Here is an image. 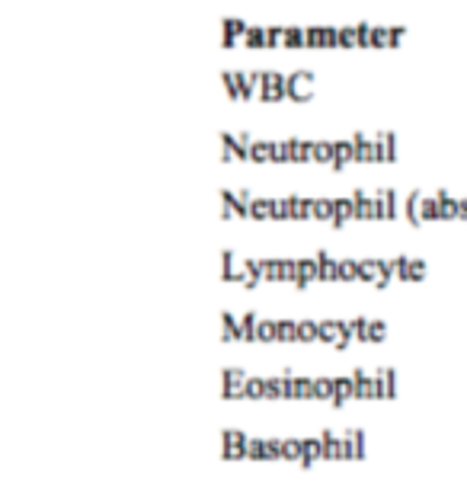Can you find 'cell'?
I'll use <instances>...</instances> for the list:
<instances>
[{
	"mask_svg": "<svg viewBox=\"0 0 467 483\" xmlns=\"http://www.w3.org/2000/svg\"><path fill=\"white\" fill-rule=\"evenodd\" d=\"M310 90H314V74L310 71H292V77H285V96L288 100H310Z\"/></svg>",
	"mask_w": 467,
	"mask_h": 483,
	"instance_id": "6da1fadb",
	"label": "cell"
},
{
	"mask_svg": "<svg viewBox=\"0 0 467 483\" xmlns=\"http://www.w3.org/2000/svg\"><path fill=\"white\" fill-rule=\"evenodd\" d=\"M298 340L301 342L317 340V320H298Z\"/></svg>",
	"mask_w": 467,
	"mask_h": 483,
	"instance_id": "4fadbf2b",
	"label": "cell"
},
{
	"mask_svg": "<svg viewBox=\"0 0 467 483\" xmlns=\"http://www.w3.org/2000/svg\"><path fill=\"white\" fill-rule=\"evenodd\" d=\"M349 397H355V391H352V378H333V394H330V400H333L336 407H342Z\"/></svg>",
	"mask_w": 467,
	"mask_h": 483,
	"instance_id": "9c48e42d",
	"label": "cell"
},
{
	"mask_svg": "<svg viewBox=\"0 0 467 483\" xmlns=\"http://www.w3.org/2000/svg\"><path fill=\"white\" fill-rule=\"evenodd\" d=\"M387 336V324L384 320H368V342H381Z\"/></svg>",
	"mask_w": 467,
	"mask_h": 483,
	"instance_id": "5bb4252c",
	"label": "cell"
},
{
	"mask_svg": "<svg viewBox=\"0 0 467 483\" xmlns=\"http://www.w3.org/2000/svg\"><path fill=\"white\" fill-rule=\"evenodd\" d=\"M243 387H247V375L237 371V368H224L221 371V391L224 397H243Z\"/></svg>",
	"mask_w": 467,
	"mask_h": 483,
	"instance_id": "7a4b0ae2",
	"label": "cell"
},
{
	"mask_svg": "<svg viewBox=\"0 0 467 483\" xmlns=\"http://www.w3.org/2000/svg\"><path fill=\"white\" fill-rule=\"evenodd\" d=\"M397 215V192L378 189L375 192V218H394Z\"/></svg>",
	"mask_w": 467,
	"mask_h": 483,
	"instance_id": "277c9868",
	"label": "cell"
},
{
	"mask_svg": "<svg viewBox=\"0 0 467 483\" xmlns=\"http://www.w3.org/2000/svg\"><path fill=\"white\" fill-rule=\"evenodd\" d=\"M423 272H425V263H419V259H409V266H407V272H403V279H407V282H419V279H423Z\"/></svg>",
	"mask_w": 467,
	"mask_h": 483,
	"instance_id": "9a60e30c",
	"label": "cell"
},
{
	"mask_svg": "<svg viewBox=\"0 0 467 483\" xmlns=\"http://www.w3.org/2000/svg\"><path fill=\"white\" fill-rule=\"evenodd\" d=\"M352 157L355 160H375V138H368L365 132H359V134H352Z\"/></svg>",
	"mask_w": 467,
	"mask_h": 483,
	"instance_id": "5b68a950",
	"label": "cell"
},
{
	"mask_svg": "<svg viewBox=\"0 0 467 483\" xmlns=\"http://www.w3.org/2000/svg\"><path fill=\"white\" fill-rule=\"evenodd\" d=\"M314 263H317V279H326V282H330V279H336V269H340V259H333V256H330V253H326V250H320Z\"/></svg>",
	"mask_w": 467,
	"mask_h": 483,
	"instance_id": "ba28073f",
	"label": "cell"
},
{
	"mask_svg": "<svg viewBox=\"0 0 467 483\" xmlns=\"http://www.w3.org/2000/svg\"><path fill=\"white\" fill-rule=\"evenodd\" d=\"M349 160H355L352 157V141H333V167H342V164H349Z\"/></svg>",
	"mask_w": 467,
	"mask_h": 483,
	"instance_id": "8fae6325",
	"label": "cell"
},
{
	"mask_svg": "<svg viewBox=\"0 0 467 483\" xmlns=\"http://www.w3.org/2000/svg\"><path fill=\"white\" fill-rule=\"evenodd\" d=\"M397 157V138L391 132H381L375 138V160H394Z\"/></svg>",
	"mask_w": 467,
	"mask_h": 483,
	"instance_id": "8992f818",
	"label": "cell"
},
{
	"mask_svg": "<svg viewBox=\"0 0 467 483\" xmlns=\"http://www.w3.org/2000/svg\"><path fill=\"white\" fill-rule=\"evenodd\" d=\"M276 340H298V320H276Z\"/></svg>",
	"mask_w": 467,
	"mask_h": 483,
	"instance_id": "7c38bea8",
	"label": "cell"
},
{
	"mask_svg": "<svg viewBox=\"0 0 467 483\" xmlns=\"http://www.w3.org/2000/svg\"><path fill=\"white\" fill-rule=\"evenodd\" d=\"M352 378V391H355V397L359 400H368L375 397V375H368V371H355Z\"/></svg>",
	"mask_w": 467,
	"mask_h": 483,
	"instance_id": "52a82bcc",
	"label": "cell"
},
{
	"mask_svg": "<svg viewBox=\"0 0 467 483\" xmlns=\"http://www.w3.org/2000/svg\"><path fill=\"white\" fill-rule=\"evenodd\" d=\"M292 282H294V288H308L310 282H317V263L314 259H298Z\"/></svg>",
	"mask_w": 467,
	"mask_h": 483,
	"instance_id": "3957f363",
	"label": "cell"
},
{
	"mask_svg": "<svg viewBox=\"0 0 467 483\" xmlns=\"http://www.w3.org/2000/svg\"><path fill=\"white\" fill-rule=\"evenodd\" d=\"M349 218H355V211H352V199H333V215H330V221H333L336 227H342Z\"/></svg>",
	"mask_w": 467,
	"mask_h": 483,
	"instance_id": "30bf717a",
	"label": "cell"
}]
</instances>
